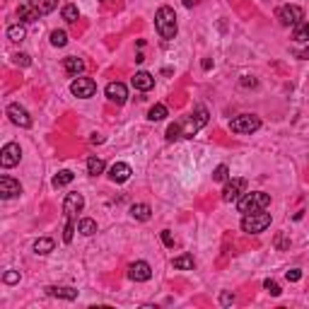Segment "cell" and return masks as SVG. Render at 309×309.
<instances>
[{"mask_svg":"<svg viewBox=\"0 0 309 309\" xmlns=\"http://www.w3.org/2000/svg\"><path fill=\"white\" fill-rule=\"evenodd\" d=\"M154 29H157V34L165 39V41H169V39H174L177 36V12L172 10L169 5H162L160 10H157V15H154Z\"/></svg>","mask_w":309,"mask_h":309,"instance_id":"obj_1","label":"cell"},{"mask_svg":"<svg viewBox=\"0 0 309 309\" xmlns=\"http://www.w3.org/2000/svg\"><path fill=\"white\" fill-rule=\"evenodd\" d=\"M271 205V196L266 191H251V193H244L242 198L237 200V210L239 213H256V210H266Z\"/></svg>","mask_w":309,"mask_h":309,"instance_id":"obj_2","label":"cell"},{"mask_svg":"<svg viewBox=\"0 0 309 309\" xmlns=\"http://www.w3.org/2000/svg\"><path fill=\"white\" fill-rule=\"evenodd\" d=\"M271 227V213L266 210H256V213H246L242 218V230L246 234H261Z\"/></svg>","mask_w":309,"mask_h":309,"instance_id":"obj_3","label":"cell"},{"mask_svg":"<svg viewBox=\"0 0 309 309\" xmlns=\"http://www.w3.org/2000/svg\"><path fill=\"white\" fill-rule=\"evenodd\" d=\"M261 128V119L254 116V114H242L237 119L230 121V131L232 133H239V135H249V133H256Z\"/></svg>","mask_w":309,"mask_h":309,"instance_id":"obj_4","label":"cell"},{"mask_svg":"<svg viewBox=\"0 0 309 309\" xmlns=\"http://www.w3.org/2000/svg\"><path fill=\"white\" fill-rule=\"evenodd\" d=\"M276 17L283 27H295V24H299L304 20V10L299 5H283V8H278Z\"/></svg>","mask_w":309,"mask_h":309,"instance_id":"obj_5","label":"cell"},{"mask_svg":"<svg viewBox=\"0 0 309 309\" xmlns=\"http://www.w3.org/2000/svg\"><path fill=\"white\" fill-rule=\"evenodd\" d=\"M246 193V179H227L222 188V200L225 203H237Z\"/></svg>","mask_w":309,"mask_h":309,"instance_id":"obj_6","label":"cell"},{"mask_svg":"<svg viewBox=\"0 0 309 309\" xmlns=\"http://www.w3.org/2000/svg\"><path fill=\"white\" fill-rule=\"evenodd\" d=\"M70 92L75 94L77 99H89L97 92V82L92 77H75L73 85H70Z\"/></svg>","mask_w":309,"mask_h":309,"instance_id":"obj_7","label":"cell"},{"mask_svg":"<svg viewBox=\"0 0 309 309\" xmlns=\"http://www.w3.org/2000/svg\"><path fill=\"white\" fill-rule=\"evenodd\" d=\"M8 116H10V121L15 123V126H20V128H29V126H32L29 111L24 109L22 104H17V101H12L10 107H8Z\"/></svg>","mask_w":309,"mask_h":309,"instance_id":"obj_8","label":"cell"},{"mask_svg":"<svg viewBox=\"0 0 309 309\" xmlns=\"http://www.w3.org/2000/svg\"><path fill=\"white\" fill-rule=\"evenodd\" d=\"M20 160H22V150H20V145L17 143H8L3 150H0V165L5 167V169L20 165Z\"/></svg>","mask_w":309,"mask_h":309,"instance_id":"obj_9","label":"cell"},{"mask_svg":"<svg viewBox=\"0 0 309 309\" xmlns=\"http://www.w3.org/2000/svg\"><path fill=\"white\" fill-rule=\"evenodd\" d=\"M128 278L133 283H147L152 278V268L147 261H135V264L128 266Z\"/></svg>","mask_w":309,"mask_h":309,"instance_id":"obj_10","label":"cell"},{"mask_svg":"<svg viewBox=\"0 0 309 309\" xmlns=\"http://www.w3.org/2000/svg\"><path fill=\"white\" fill-rule=\"evenodd\" d=\"M82 208H85V198H82V193H77V191L68 193L66 200H63V215H66V218H73V220H75V215H77V213H80Z\"/></svg>","mask_w":309,"mask_h":309,"instance_id":"obj_11","label":"cell"},{"mask_svg":"<svg viewBox=\"0 0 309 309\" xmlns=\"http://www.w3.org/2000/svg\"><path fill=\"white\" fill-rule=\"evenodd\" d=\"M104 94H107V99L114 101V104H126L128 99V89L123 82H109L107 89H104Z\"/></svg>","mask_w":309,"mask_h":309,"instance_id":"obj_12","label":"cell"},{"mask_svg":"<svg viewBox=\"0 0 309 309\" xmlns=\"http://www.w3.org/2000/svg\"><path fill=\"white\" fill-rule=\"evenodd\" d=\"M22 193V184L15 181L12 177H0V198H15Z\"/></svg>","mask_w":309,"mask_h":309,"instance_id":"obj_13","label":"cell"},{"mask_svg":"<svg viewBox=\"0 0 309 309\" xmlns=\"http://www.w3.org/2000/svg\"><path fill=\"white\" fill-rule=\"evenodd\" d=\"M133 174V169L126 162H116V165H111L109 169V179L114 181V184H123V181H128Z\"/></svg>","mask_w":309,"mask_h":309,"instance_id":"obj_14","label":"cell"},{"mask_svg":"<svg viewBox=\"0 0 309 309\" xmlns=\"http://www.w3.org/2000/svg\"><path fill=\"white\" fill-rule=\"evenodd\" d=\"M131 82H133V87L140 89V92H147V89L154 87V77L150 75V73H145V70H138V73L133 75Z\"/></svg>","mask_w":309,"mask_h":309,"instance_id":"obj_15","label":"cell"},{"mask_svg":"<svg viewBox=\"0 0 309 309\" xmlns=\"http://www.w3.org/2000/svg\"><path fill=\"white\" fill-rule=\"evenodd\" d=\"M46 295H48V297H58V299H75L77 297V290H75V287L48 285V287H46Z\"/></svg>","mask_w":309,"mask_h":309,"instance_id":"obj_16","label":"cell"},{"mask_svg":"<svg viewBox=\"0 0 309 309\" xmlns=\"http://www.w3.org/2000/svg\"><path fill=\"white\" fill-rule=\"evenodd\" d=\"M63 68H66V73L68 75H82V70H85V61L82 58H77V56H68L66 61H63Z\"/></svg>","mask_w":309,"mask_h":309,"instance_id":"obj_17","label":"cell"},{"mask_svg":"<svg viewBox=\"0 0 309 309\" xmlns=\"http://www.w3.org/2000/svg\"><path fill=\"white\" fill-rule=\"evenodd\" d=\"M131 215H133V220L147 222V220H150V215H152V208H150L147 203H133V205H131Z\"/></svg>","mask_w":309,"mask_h":309,"instance_id":"obj_18","label":"cell"},{"mask_svg":"<svg viewBox=\"0 0 309 309\" xmlns=\"http://www.w3.org/2000/svg\"><path fill=\"white\" fill-rule=\"evenodd\" d=\"M292 39H295L297 44H307L309 41V22L302 20L299 24H295V27H292Z\"/></svg>","mask_w":309,"mask_h":309,"instance_id":"obj_19","label":"cell"},{"mask_svg":"<svg viewBox=\"0 0 309 309\" xmlns=\"http://www.w3.org/2000/svg\"><path fill=\"white\" fill-rule=\"evenodd\" d=\"M17 17H20V22H34V20H39V10L27 3V5L17 8Z\"/></svg>","mask_w":309,"mask_h":309,"instance_id":"obj_20","label":"cell"},{"mask_svg":"<svg viewBox=\"0 0 309 309\" xmlns=\"http://www.w3.org/2000/svg\"><path fill=\"white\" fill-rule=\"evenodd\" d=\"M32 8L39 10V15H48V12H54L58 8V0H27Z\"/></svg>","mask_w":309,"mask_h":309,"instance_id":"obj_21","label":"cell"},{"mask_svg":"<svg viewBox=\"0 0 309 309\" xmlns=\"http://www.w3.org/2000/svg\"><path fill=\"white\" fill-rule=\"evenodd\" d=\"M172 266H174L177 271H193L196 261H193V256L191 254H181V256H177V259L172 261Z\"/></svg>","mask_w":309,"mask_h":309,"instance_id":"obj_22","label":"cell"},{"mask_svg":"<svg viewBox=\"0 0 309 309\" xmlns=\"http://www.w3.org/2000/svg\"><path fill=\"white\" fill-rule=\"evenodd\" d=\"M54 246H56V242L54 239H48V237H41V239H36L34 242V254H51L54 251Z\"/></svg>","mask_w":309,"mask_h":309,"instance_id":"obj_23","label":"cell"},{"mask_svg":"<svg viewBox=\"0 0 309 309\" xmlns=\"http://www.w3.org/2000/svg\"><path fill=\"white\" fill-rule=\"evenodd\" d=\"M77 232L85 234V237H92V234H97V222L92 220V218H82V220L77 222Z\"/></svg>","mask_w":309,"mask_h":309,"instance_id":"obj_24","label":"cell"},{"mask_svg":"<svg viewBox=\"0 0 309 309\" xmlns=\"http://www.w3.org/2000/svg\"><path fill=\"white\" fill-rule=\"evenodd\" d=\"M73 179H75V174H73L70 169H63V172H58V174H56L51 184H54V188H63V186H68Z\"/></svg>","mask_w":309,"mask_h":309,"instance_id":"obj_25","label":"cell"},{"mask_svg":"<svg viewBox=\"0 0 309 309\" xmlns=\"http://www.w3.org/2000/svg\"><path fill=\"white\" fill-rule=\"evenodd\" d=\"M24 36H27L24 24H10V27H8V39H10V41H24Z\"/></svg>","mask_w":309,"mask_h":309,"instance_id":"obj_26","label":"cell"},{"mask_svg":"<svg viewBox=\"0 0 309 309\" xmlns=\"http://www.w3.org/2000/svg\"><path fill=\"white\" fill-rule=\"evenodd\" d=\"M61 15H63V20H66V22H77V17H80V10H77V5L68 3V5H63Z\"/></svg>","mask_w":309,"mask_h":309,"instance_id":"obj_27","label":"cell"},{"mask_svg":"<svg viewBox=\"0 0 309 309\" xmlns=\"http://www.w3.org/2000/svg\"><path fill=\"white\" fill-rule=\"evenodd\" d=\"M87 172L92 174V177H99L101 172H104V160H99V157H89L87 160Z\"/></svg>","mask_w":309,"mask_h":309,"instance_id":"obj_28","label":"cell"},{"mask_svg":"<svg viewBox=\"0 0 309 309\" xmlns=\"http://www.w3.org/2000/svg\"><path fill=\"white\" fill-rule=\"evenodd\" d=\"M165 116H167L165 104H154V107H150V111H147V119H150V121H162Z\"/></svg>","mask_w":309,"mask_h":309,"instance_id":"obj_29","label":"cell"},{"mask_svg":"<svg viewBox=\"0 0 309 309\" xmlns=\"http://www.w3.org/2000/svg\"><path fill=\"white\" fill-rule=\"evenodd\" d=\"M75 220L73 218H66V230H63V242L66 244H70L73 242V237H75Z\"/></svg>","mask_w":309,"mask_h":309,"instance_id":"obj_30","label":"cell"},{"mask_svg":"<svg viewBox=\"0 0 309 309\" xmlns=\"http://www.w3.org/2000/svg\"><path fill=\"white\" fill-rule=\"evenodd\" d=\"M51 44H54L56 48L66 46L68 44V34L63 32V29H56V32H51Z\"/></svg>","mask_w":309,"mask_h":309,"instance_id":"obj_31","label":"cell"},{"mask_svg":"<svg viewBox=\"0 0 309 309\" xmlns=\"http://www.w3.org/2000/svg\"><path fill=\"white\" fill-rule=\"evenodd\" d=\"M230 179V167L227 165H218L213 172V181H227Z\"/></svg>","mask_w":309,"mask_h":309,"instance_id":"obj_32","label":"cell"},{"mask_svg":"<svg viewBox=\"0 0 309 309\" xmlns=\"http://www.w3.org/2000/svg\"><path fill=\"white\" fill-rule=\"evenodd\" d=\"M179 138H181V121L172 123V126L167 128V140H169V143H174V140H179Z\"/></svg>","mask_w":309,"mask_h":309,"instance_id":"obj_33","label":"cell"},{"mask_svg":"<svg viewBox=\"0 0 309 309\" xmlns=\"http://www.w3.org/2000/svg\"><path fill=\"white\" fill-rule=\"evenodd\" d=\"M273 244H276L278 251H285V249H290V239H287V234H283V232H278V234H276Z\"/></svg>","mask_w":309,"mask_h":309,"instance_id":"obj_34","label":"cell"},{"mask_svg":"<svg viewBox=\"0 0 309 309\" xmlns=\"http://www.w3.org/2000/svg\"><path fill=\"white\" fill-rule=\"evenodd\" d=\"M264 290L268 292V295H273V297H278V295L283 292V290H280V285H278L276 280H271V278H268V280H264Z\"/></svg>","mask_w":309,"mask_h":309,"instance_id":"obj_35","label":"cell"},{"mask_svg":"<svg viewBox=\"0 0 309 309\" xmlns=\"http://www.w3.org/2000/svg\"><path fill=\"white\" fill-rule=\"evenodd\" d=\"M12 63H15V66L27 68V66H32V58H29L27 54H15V56H12Z\"/></svg>","mask_w":309,"mask_h":309,"instance_id":"obj_36","label":"cell"},{"mask_svg":"<svg viewBox=\"0 0 309 309\" xmlns=\"http://www.w3.org/2000/svg\"><path fill=\"white\" fill-rule=\"evenodd\" d=\"M3 283H5V285H15V283H20V273H17V271H8V273L3 276Z\"/></svg>","mask_w":309,"mask_h":309,"instance_id":"obj_37","label":"cell"},{"mask_svg":"<svg viewBox=\"0 0 309 309\" xmlns=\"http://www.w3.org/2000/svg\"><path fill=\"white\" fill-rule=\"evenodd\" d=\"M234 292H230V290H225V292H222L220 295V304L222 307H230V304H234Z\"/></svg>","mask_w":309,"mask_h":309,"instance_id":"obj_38","label":"cell"},{"mask_svg":"<svg viewBox=\"0 0 309 309\" xmlns=\"http://www.w3.org/2000/svg\"><path fill=\"white\" fill-rule=\"evenodd\" d=\"M285 278L290 280V283H297L299 278H302V271H299V268H290V271L285 273Z\"/></svg>","mask_w":309,"mask_h":309,"instance_id":"obj_39","label":"cell"},{"mask_svg":"<svg viewBox=\"0 0 309 309\" xmlns=\"http://www.w3.org/2000/svg\"><path fill=\"white\" fill-rule=\"evenodd\" d=\"M162 242H165V246H174V234H172V230H162Z\"/></svg>","mask_w":309,"mask_h":309,"instance_id":"obj_40","label":"cell"},{"mask_svg":"<svg viewBox=\"0 0 309 309\" xmlns=\"http://www.w3.org/2000/svg\"><path fill=\"white\" fill-rule=\"evenodd\" d=\"M242 85H244V87H249V85H251V87H254V85H256V80H254V77H249V75H244Z\"/></svg>","mask_w":309,"mask_h":309,"instance_id":"obj_41","label":"cell"},{"mask_svg":"<svg viewBox=\"0 0 309 309\" xmlns=\"http://www.w3.org/2000/svg\"><path fill=\"white\" fill-rule=\"evenodd\" d=\"M297 58H302V61H307V58H309V48H307V51H297Z\"/></svg>","mask_w":309,"mask_h":309,"instance_id":"obj_42","label":"cell"},{"mask_svg":"<svg viewBox=\"0 0 309 309\" xmlns=\"http://www.w3.org/2000/svg\"><path fill=\"white\" fill-rule=\"evenodd\" d=\"M210 68H213V61H210V58H205V61H203V70H210Z\"/></svg>","mask_w":309,"mask_h":309,"instance_id":"obj_43","label":"cell"},{"mask_svg":"<svg viewBox=\"0 0 309 309\" xmlns=\"http://www.w3.org/2000/svg\"><path fill=\"white\" fill-rule=\"evenodd\" d=\"M184 5H186V8H193V0H184Z\"/></svg>","mask_w":309,"mask_h":309,"instance_id":"obj_44","label":"cell"}]
</instances>
